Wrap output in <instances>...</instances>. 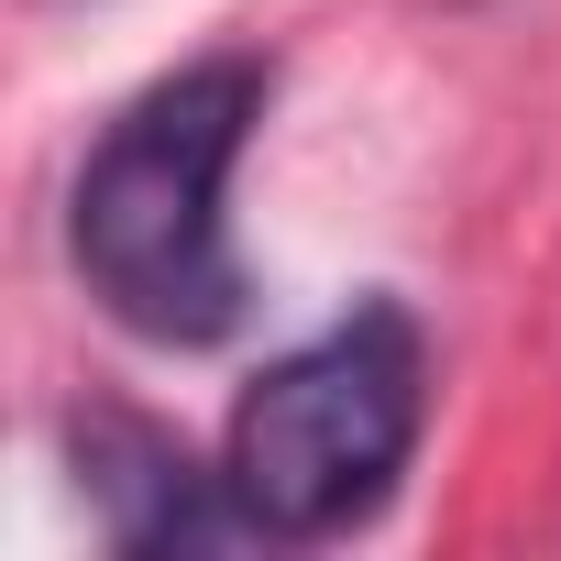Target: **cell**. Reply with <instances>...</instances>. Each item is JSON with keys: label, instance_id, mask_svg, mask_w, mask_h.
<instances>
[{"label": "cell", "instance_id": "1", "mask_svg": "<svg viewBox=\"0 0 561 561\" xmlns=\"http://www.w3.org/2000/svg\"><path fill=\"white\" fill-rule=\"evenodd\" d=\"M264 67L253 56H198L154 78L78 165L67 187V253L89 298L165 353H209L242 331V253L220 220V187L264 122Z\"/></svg>", "mask_w": 561, "mask_h": 561}, {"label": "cell", "instance_id": "3", "mask_svg": "<svg viewBox=\"0 0 561 561\" xmlns=\"http://www.w3.org/2000/svg\"><path fill=\"white\" fill-rule=\"evenodd\" d=\"M67 462H78L111 550H220V539H253V517L231 506V473H198L187 440L133 419V408H78L67 419Z\"/></svg>", "mask_w": 561, "mask_h": 561}, {"label": "cell", "instance_id": "2", "mask_svg": "<svg viewBox=\"0 0 561 561\" xmlns=\"http://www.w3.org/2000/svg\"><path fill=\"white\" fill-rule=\"evenodd\" d=\"M430 419V353L397 298H364L342 331L298 342L287 364H264L231 408V506L253 539H342L375 517L419 451Z\"/></svg>", "mask_w": 561, "mask_h": 561}]
</instances>
